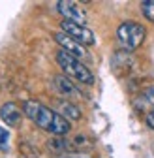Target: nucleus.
I'll return each mask as SVG.
<instances>
[{
  "mask_svg": "<svg viewBox=\"0 0 154 158\" xmlns=\"http://www.w3.org/2000/svg\"><path fill=\"white\" fill-rule=\"evenodd\" d=\"M145 36H147V30L137 21H124L117 28V40L122 45V49L128 53L141 47V44L145 42Z\"/></svg>",
  "mask_w": 154,
  "mask_h": 158,
  "instance_id": "7ed1b4c3",
  "label": "nucleus"
},
{
  "mask_svg": "<svg viewBox=\"0 0 154 158\" xmlns=\"http://www.w3.org/2000/svg\"><path fill=\"white\" fill-rule=\"evenodd\" d=\"M8 139H10V132H6L4 128H0V151L8 149Z\"/></svg>",
  "mask_w": 154,
  "mask_h": 158,
  "instance_id": "9b49d317",
  "label": "nucleus"
},
{
  "mask_svg": "<svg viewBox=\"0 0 154 158\" xmlns=\"http://www.w3.org/2000/svg\"><path fill=\"white\" fill-rule=\"evenodd\" d=\"M0 118H2L8 126H19L21 124V118H23V111L13 102H8L0 107Z\"/></svg>",
  "mask_w": 154,
  "mask_h": 158,
  "instance_id": "0eeeda50",
  "label": "nucleus"
},
{
  "mask_svg": "<svg viewBox=\"0 0 154 158\" xmlns=\"http://www.w3.org/2000/svg\"><path fill=\"white\" fill-rule=\"evenodd\" d=\"M141 13L150 23H154V0H145V2H141Z\"/></svg>",
  "mask_w": 154,
  "mask_h": 158,
  "instance_id": "9d476101",
  "label": "nucleus"
},
{
  "mask_svg": "<svg viewBox=\"0 0 154 158\" xmlns=\"http://www.w3.org/2000/svg\"><path fill=\"white\" fill-rule=\"evenodd\" d=\"M56 62H59V66L62 68V72L73 79H77V81H81L85 85H92L94 83V75L92 72L79 60V58H75L73 55L59 49L56 51Z\"/></svg>",
  "mask_w": 154,
  "mask_h": 158,
  "instance_id": "f03ea898",
  "label": "nucleus"
},
{
  "mask_svg": "<svg viewBox=\"0 0 154 158\" xmlns=\"http://www.w3.org/2000/svg\"><path fill=\"white\" fill-rule=\"evenodd\" d=\"M59 107H60V115L66 118V121L68 118H71V121H79L81 118V109L77 106H73L71 102H60Z\"/></svg>",
  "mask_w": 154,
  "mask_h": 158,
  "instance_id": "6e6552de",
  "label": "nucleus"
},
{
  "mask_svg": "<svg viewBox=\"0 0 154 158\" xmlns=\"http://www.w3.org/2000/svg\"><path fill=\"white\" fill-rule=\"evenodd\" d=\"M143 96H145V100H147L148 104H152V106H154V85H148V87L145 89Z\"/></svg>",
  "mask_w": 154,
  "mask_h": 158,
  "instance_id": "f8f14e48",
  "label": "nucleus"
},
{
  "mask_svg": "<svg viewBox=\"0 0 154 158\" xmlns=\"http://www.w3.org/2000/svg\"><path fill=\"white\" fill-rule=\"evenodd\" d=\"M145 123H147V126L148 128H152L154 130V107L147 113V117H145Z\"/></svg>",
  "mask_w": 154,
  "mask_h": 158,
  "instance_id": "ddd939ff",
  "label": "nucleus"
},
{
  "mask_svg": "<svg viewBox=\"0 0 154 158\" xmlns=\"http://www.w3.org/2000/svg\"><path fill=\"white\" fill-rule=\"evenodd\" d=\"M23 113L36 126H40L42 130H45V132H49V134H53L56 137H62L71 130L70 121H66L60 113H56L55 109H51V107H47V106H43L40 102H36V100L25 102L23 104Z\"/></svg>",
  "mask_w": 154,
  "mask_h": 158,
  "instance_id": "f257e3e1",
  "label": "nucleus"
},
{
  "mask_svg": "<svg viewBox=\"0 0 154 158\" xmlns=\"http://www.w3.org/2000/svg\"><path fill=\"white\" fill-rule=\"evenodd\" d=\"M53 38H55V42L59 44V47H60L62 51L73 55L75 58H88V56H90L88 51H87V47L81 45L79 42H75V40L70 38L68 34H64V32H55Z\"/></svg>",
  "mask_w": 154,
  "mask_h": 158,
  "instance_id": "39448f33",
  "label": "nucleus"
},
{
  "mask_svg": "<svg viewBox=\"0 0 154 158\" xmlns=\"http://www.w3.org/2000/svg\"><path fill=\"white\" fill-rule=\"evenodd\" d=\"M56 10H59L60 15H64V21H73V23H79V25H85V21H87V15L81 10V6L77 2H71V0L56 2Z\"/></svg>",
  "mask_w": 154,
  "mask_h": 158,
  "instance_id": "423d86ee",
  "label": "nucleus"
},
{
  "mask_svg": "<svg viewBox=\"0 0 154 158\" xmlns=\"http://www.w3.org/2000/svg\"><path fill=\"white\" fill-rule=\"evenodd\" d=\"M60 27H62V32H64V34H68L70 38H73L75 42H79V44L85 45V47L96 44V36H94V32H92L88 27H85V25L73 23V21H62Z\"/></svg>",
  "mask_w": 154,
  "mask_h": 158,
  "instance_id": "20e7f679",
  "label": "nucleus"
},
{
  "mask_svg": "<svg viewBox=\"0 0 154 158\" xmlns=\"http://www.w3.org/2000/svg\"><path fill=\"white\" fill-rule=\"evenodd\" d=\"M55 85H56V90L62 92V94H66V96L77 94V90H75V87L71 85V81H70V79H66V77H62V75L55 77Z\"/></svg>",
  "mask_w": 154,
  "mask_h": 158,
  "instance_id": "1a4fd4ad",
  "label": "nucleus"
},
{
  "mask_svg": "<svg viewBox=\"0 0 154 158\" xmlns=\"http://www.w3.org/2000/svg\"><path fill=\"white\" fill-rule=\"evenodd\" d=\"M60 158H85V156H75V154H68V156H60Z\"/></svg>",
  "mask_w": 154,
  "mask_h": 158,
  "instance_id": "4468645a",
  "label": "nucleus"
}]
</instances>
